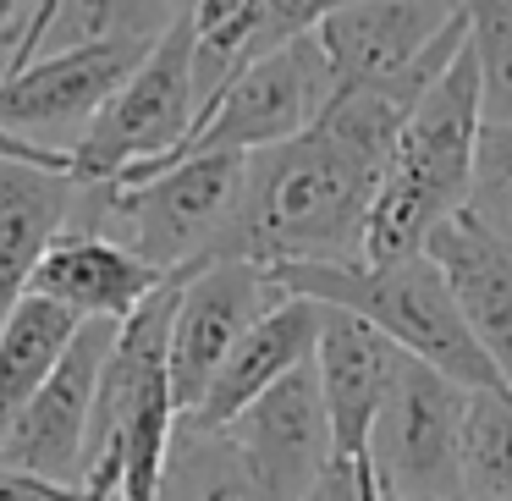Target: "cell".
Returning <instances> with one entry per match:
<instances>
[{
	"instance_id": "cell-6",
	"label": "cell",
	"mask_w": 512,
	"mask_h": 501,
	"mask_svg": "<svg viewBox=\"0 0 512 501\" xmlns=\"http://www.w3.org/2000/svg\"><path fill=\"white\" fill-rule=\"evenodd\" d=\"M463 39L468 23L452 0H353L314 28L336 89H380L408 111L463 50Z\"/></svg>"
},
{
	"instance_id": "cell-19",
	"label": "cell",
	"mask_w": 512,
	"mask_h": 501,
	"mask_svg": "<svg viewBox=\"0 0 512 501\" xmlns=\"http://www.w3.org/2000/svg\"><path fill=\"white\" fill-rule=\"evenodd\" d=\"M160 501H276V496L254 479V468L237 457V446L226 435H204L177 424Z\"/></svg>"
},
{
	"instance_id": "cell-17",
	"label": "cell",
	"mask_w": 512,
	"mask_h": 501,
	"mask_svg": "<svg viewBox=\"0 0 512 501\" xmlns=\"http://www.w3.org/2000/svg\"><path fill=\"white\" fill-rule=\"evenodd\" d=\"M78 182L34 160H0V325L28 298L39 259L72 226Z\"/></svg>"
},
{
	"instance_id": "cell-2",
	"label": "cell",
	"mask_w": 512,
	"mask_h": 501,
	"mask_svg": "<svg viewBox=\"0 0 512 501\" xmlns=\"http://www.w3.org/2000/svg\"><path fill=\"white\" fill-rule=\"evenodd\" d=\"M479 127H485L479 67L463 39V50L424 89V100L408 111L397 144H391L386 177H380L375 210L364 226V265H397V259L424 254L435 226L468 210Z\"/></svg>"
},
{
	"instance_id": "cell-4",
	"label": "cell",
	"mask_w": 512,
	"mask_h": 501,
	"mask_svg": "<svg viewBox=\"0 0 512 501\" xmlns=\"http://www.w3.org/2000/svg\"><path fill=\"white\" fill-rule=\"evenodd\" d=\"M248 155H188L149 171L133 188H89L78 182L67 232H100L133 248L149 270L177 276L221 254V237L237 215Z\"/></svg>"
},
{
	"instance_id": "cell-18",
	"label": "cell",
	"mask_w": 512,
	"mask_h": 501,
	"mask_svg": "<svg viewBox=\"0 0 512 501\" xmlns=\"http://www.w3.org/2000/svg\"><path fill=\"white\" fill-rule=\"evenodd\" d=\"M78 325L83 320L72 309H61L50 298H34V292L6 314V325H0V441H6L12 419L23 413V402L61 364V353L72 347Z\"/></svg>"
},
{
	"instance_id": "cell-5",
	"label": "cell",
	"mask_w": 512,
	"mask_h": 501,
	"mask_svg": "<svg viewBox=\"0 0 512 501\" xmlns=\"http://www.w3.org/2000/svg\"><path fill=\"white\" fill-rule=\"evenodd\" d=\"M199 122V94H193V23H177L160 34V45L138 61V72L100 105L83 138L67 149L72 182L89 188H127L149 177L182 149V138Z\"/></svg>"
},
{
	"instance_id": "cell-12",
	"label": "cell",
	"mask_w": 512,
	"mask_h": 501,
	"mask_svg": "<svg viewBox=\"0 0 512 501\" xmlns=\"http://www.w3.org/2000/svg\"><path fill=\"white\" fill-rule=\"evenodd\" d=\"M221 435L237 446V457L254 468V479L276 501H303L336 457L314 358L303 369H292L287 380H276L259 402H248Z\"/></svg>"
},
{
	"instance_id": "cell-15",
	"label": "cell",
	"mask_w": 512,
	"mask_h": 501,
	"mask_svg": "<svg viewBox=\"0 0 512 501\" xmlns=\"http://www.w3.org/2000/svg\"><path fill=\"white\" fill-rule=\"evenodd\" d=\"M320 303L309 298H281L270 314H259L248 325V336L226 353V364L215 369V380L204 386L199 408L188 413V430H204V435H221L248 402H259L276 380H287L292 369H303L314 358V342H320Z\"/></svg>"
},
{
	"instance_id": "cell-3",
	"label": "cell",
	"mask_w": 512,
	"mask_h": 501,
	"mask_svg": "<svg viewBox=\"0 0 512 501\" xmlns=\"http://www.w3.org/2000/svg\"><path fill=\"white\" fill-rule=\"evenodd\" d=\"M287 298H309L325 309L358 314L364 325H375L397 353L419 358V364L441 369L446 380H457L463 391L501 386V375L490 369V358L479 353V342L468 336L463 314H457L452 292H446L441 270L424 254L397 259V265H276L270 270Z\"/></svg>"
},
{
	"instance_id": "cell-16",
	"label": "cell",
	"mask_w": 512,
	"mask_h": 501,
	"mask_svg": "<svg viewBox=\"0 0 512 501\" xmlns=\"http://www.w3.org/2000/svg\"><path fill=\"white\" fill-rule=\"evenodd\" d=\"M160 270H149L133 248L111 243L100 232H61L50 243V254L39 259L28 292L34 298H50L61 309H72L78 320H105L122 325L133 320L149 303V292L160 287Z\"/></svg>"
},
{
	"instance_id": "cell-11",
	"label": "cell",
	"mask_w": 512,
	"mask_h": 501,
	"mask_svg": "<svg viewBox=\"0 0 512 501\" xmlns=\"http://www.w3.org/2000/svg\"><path fill=\"white\" fill-rule=\"evenodd\" d=\"M111 342H116V325H105V320L78 325V336L61 353V364L50 369V380L12 419V430L0 441V463L39 474L50 485H83V474H89L94 391H100V369H105Z\"/></svg>"
},
{
	"instance_id": "cell-10",
	"label": "cell",
	"mask_w": 512,
	"mask_h": 501,
	"mask_svg": "<svg viewBox=\"0 0 512 501\" xmlns=\"http://www.w3.org/2000/svg\"><path fill=\"white\" fill-rule=\"evenodd\" d=\"M149 50L127 45H83V50H45L28 67L0 78V133L39 149H72L100 105L138 72Z\"/></svg>"
},
{
	"instance_id": "cell-28",
	"label": "cell",
	"mask_w": 512,
	"mask_h": 501,
	"mask_svg": "<svg viewBox=\"0 0 512 501\" xmlns=\"http://www.w3.org/2000/svg\"><path fill=\"white\" fill-rule=\"evenodd\" d=\"M17 23H23V0H0V34H6V45H12Z\"/></svg>"
},
{
	"instance_id": "cell-27",
	"label": "cell",
	"mask_w": 512,
	"mask_h": 501,
	"mask_svg": "<svg viewBox=\"0 0 512 501\" xmlns=\"http://www.w3.org/2000/svg\"><path fill=\"white\" fill-rule=\"evenodd\" d=\"M116 485H122V463H116V457H100V463L83 474V501H116Z\"/></svg>"
},
{
	"instance_id": "cell-8",
	"label": "cell",
	"mask_w": 512,
	"mask_h": 501,
	"mask_svg": "<svg viewBox=\"0 0 512 501\" xmlns=\"http://www.w3.org/2000/svg\"><path fill=\"white\" fill-rule=\"evenodd\" d=\"M331 94H336L331 67H325L314 34H303V39H292V45L270 50V56H259L254 67L237 72V78L199 111L193 133L182 138V149L171 160H188V155H259V149H276V144H287V138H298L303 127L331 105ZM127 188H133V182H127Z\"/></svg>"
},
{
	"instance_id": "cell-29",
	"label": "cell",
	"mask_w": 512,
	"mask_h": 501,
	"mask_svg": "<svg viewBox=\"0 0 512 501\" xmlns=\"http://www.w3.org/2000/svg\"><path fill=\"white\" fill-rule=\"evenodd\" d=\"M171 12H177V17H188V12H193V0H171Z\"/></svg>"
},
{
	"instance_id": "cell-26",
	"label": "cell",
	"mask_w": 512,
	"mask_h": 501,
	"mask_svg": "<svg viewBox=\"0 0 512 501\" xmlns=\"http://www.w3.org/2000/svg\"><path fill=\"white\" fill-rule=\"evenodd\" d=\"M0 501H83V485H50L39 474L0 463Z\"/></svg>"
},
{
	"instance_id": "cell-24",
	"label": "cell",
	"mask_w": 512,
	"mask_h": 501,
	"mask_svg": "<svg viewBox=\"0 0 512 501\" xmlns=\"http://www.w3.org/2000/svg\"><path fill=\"white\" fill-rule=\"evenodd\" d=\"M342 6H353V0H254V61L303 34H314Z\"/></svg>"
},
{
	"instance_id": "cell-25",
	"label": "cell",
	"mask_w": 512,
	"mask_h": 501,
	"mask_svg": "<svg viewBox=\"0 0 512 501\" xmlns=\"http://www.w3.org/2000/svg\"><path fill=\"white\" fill-rule=\"evenodd\" d=\"M303 501H380L369 457H331V468H325L320 485H314Z\"/></svg>"
},
{
	"instance_id": "cell-9",
	"label": "cell",
	"mask_w": 512,
	"mask_h": 501,
	"mask_svg": "<svg viewBox=\"0 0 512 501\" xmlns=\"http://www.w3.org/2000/svg\"><path fill=\"white\" fill-rule=\"evenodd\" d=\"M287 292L270 281V270L248 265V259H210V265L188 270L177 287V309H171V342H166V369H171V402L177 419L199 408L204 386L215 369L226 364L248 325L270 314Z\"/></svg>"
},
{
	"instance_id": "cell-1",
	"label": "cell",
	"mask_w": 512,
	"mask_h": 501,
	"mask_svg": "<svg viewBox=\"0 0 512 501\" xmlns=\"http://www.w3.org/2000/svg\"><path fill=\"white\" fill-rule=\"evenodd\" d=\"M402 122L408 105L391 94L336 89L298 138L248 155L215 259H248L259 270L364 259V226Z\"/></svg>"
},
{
	"instance_id": "cell-22",
	"label": "cell",
	"mask_w": 512,
	"mask_h": 501,
	"mask_svg": "<svg viewBox=\"0 0 512 501\" xmlns=\"http://www.w3.org/2000/svg\"><path fill=\"white\" fill-rule=\"evenodd\" d=\"M457 12L479 67V111L485 122H512V0H457Z\"/></svg>"
},
{
	"instance_id": "cell-13",
	"label": "cell",
	"mask_w": 512,
	"mask_h": 501,
	"mask_svg": "<svg viewBox=\"0 0 512 501\" xmlns=\"http://www.w3.org/2000/svg\"><path fill=\"white\" fill-rule=\"evenodd\" d=\"M424 259L441 270L446 292H452L457 314H463L468 336L479 342V353L490 358V369L501 375V386L512 391V243L496 237L490 226H479L474 215H452L430 232Z\"/></svg>"
},
{
	"instance_id": "cell-23",
	"label": "cell",
	"mask_w": 512,
	"mask_h": 501,
	"mask_svg": "<svg viewBox=\"0 0 512 501\" xmlns=\"http://www.w3.org/2000/svg\"><path fill=\"white\" fill-rule=\"evenodd\" d=\"M468 215L512 243V122H485L479 127Z\"/></svg>"
},
{
	"instance_id": "cell-20",
	"label": "cell",
	"mask_w": 512,
	"mask_h": 501,
	"mask_svg": "<svg viewBox=\"0 0 512 501\" xmlns=\"http://www.w3.org/2000/svg\"><path fill=\"white\" fill-rule=\"evenodd\" d=\"M171 23H177L171 0H61L39 56L45 50H83V45L155 50Z\"/></svg>"
},
{
	"instance_id": "cell-14",
	"label": "cell",
	"mask_w": 512,
	"mask_h": 501,
	"mask_svg": "<svg viewBox=\"0 0 512 501\" xmlns=\"http://www.w3.org/2000/svg\"><path fill=\"white\" fill-rule=\"evenodd\" d=\"M397 364H402V353L375 325H364L358 314H342V309L320 314L314 380H320V402H325V419H331L336 457H369V435H375V419L391 397Z\"/></svg>"
},
{
	"instance_id": "cell-21",
	"label": "cell",
	"mask_w": 512,
	"mask_h": 501,
	"mask_svg": "<svg viewBox=\"0 0 512 501\" xmlns=\"http://www.w3.org/2000/svg\"><path fill=\"white\" fill-rule=\"evenodd\" d=\"M463 501H512V391H468L463 408Z\"/></svg>"
},
{
	"instance_id": "cell-7",
	"label": "cell",
	"mask_w": 512,
	"mask_h": 501,
	"mask_svg": "<svg viewBox=\"0 0 512 501\" xmlns=\"http://www.w3.org/2000/svg\"><path fill=\"white\" fill-rule=\"evenodd\" d=\"M468 391L402 353L391 397L369 435V468L386 501H463Z\"/></svg>"
},
{
	"instance_id": "cell-30",
	"label": "cell",
	"mask_w": 512,
	"mask_h": 501,
	"mask_svg": "<svg viewBox=\"0 0 512 501\" xmlns=\"http://www.w3.org/2000/svg\"><path fill=\"white\" fill-rule=\"evenodd\" d=\"M380 501H386V496H380Z\"/></svg>"
}]
</instances>
